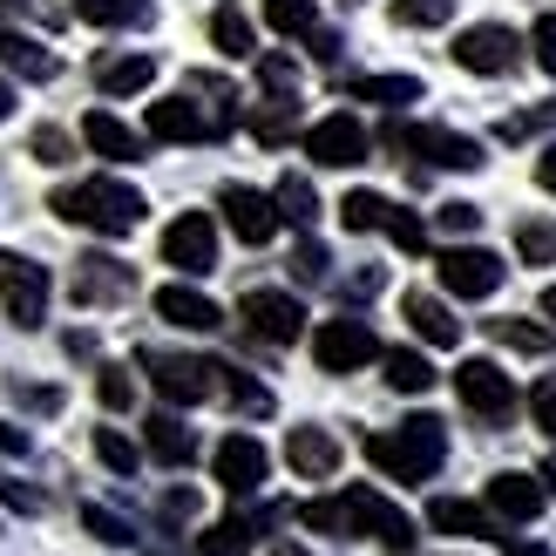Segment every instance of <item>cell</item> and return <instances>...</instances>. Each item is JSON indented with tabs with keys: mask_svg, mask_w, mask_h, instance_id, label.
<instances>
[{
	"mask_svg": "<svg viewBox=\"0 0 556 556\" xmlns=\"http://www.w3.org/2000/svg\"><path fill=\"white\" fill-rule=\"evenodd\" d=\"M48 211L62 217V225H81L96 238H129L136 225H143V198H136L129 184L116 177H89V184H62L48 198Z\"/></svg>",
	"mask_w": 556,
	"mask_h": 556,
	"instance_id": "obj_1",
	"label": "cell"
},
{
	"mask_svg": "<svg viewBox=\"0 0 556 556\" xmlns=\"http://www.w3.org/2000/svg\"><path fill=\"white\" fill-rule=\"evenodd\" d=\"M367 462L387 482H428L434 468L448 462V428H441L434 414H414V421L387 428V434H367Z\"/></svg>",
	"mask_w": 556,
	"mask_h": 556,
	"instance_id": "obj_2",
	"label": "cell"
},
{
	"mask_svg": "<svg viewBox=\"0 0 556 556\" xmlns=\"http://www.w3.org/2000/svg\"><path fill=\"white\" fill-rule=\"evenodd\" d=\"M387 143L434 163V170H482V143L476 136H455V129H434V123H387Z\"/></svg>",
	"mask_w": 556,
	"mask_h": 556,
	"instance_id": "obj_3",
	"label": "cell"
},
{
	"mask_svg": "<svg viewBox=\"0 0 556 556\" xmlns=\"http://www.w3.org/2000/svg\"><path fill=\"white\" fill-rule=\"evenodd\" d=\"M434 271H441V286H448L455 299H495L503 278H509V265L495 252H482V244H448V252L434 258Z\"/></svg>",
	"mask_w": 556,
	"mask_h": 556,
	"instance_id": "obj_4",
	"label": "cell"
},
{
	"mask_svg": "<svg viewBox=\"0 0 556 556\" xmlns=\"http://www.w3.org/2000/svg\"><path fill=\"white\" fill-rule=\"evenodd\" d=\"M313 359H319V374H359L367 359H380V340L367 319H326L313 332Z\"/></svg>",
	"mask_w": 556,
	"mask_h": 556,
	"instance_id": "obj_5",
	"label": "cell"
},
{
	"mask_svg": "<svg viewBox=\"0 0 556 556\" xmlns=\"http://www.w3.org/2000/svg\"><path fill=\"white\" fill-rule=\"evenodd\" d=\"M455 394L468 414H482V421H509L516 414V380L495 367V359H462L455 367Z\"/></svg>",
	"mask_w": 556,
	"mask_h": 556,
	"instance_id": "obj_6",
	"label": "cell"
},
{
	"mask_svg": "<svg viewBox=\"0 0 556 556\" xmlns=\"http://www.w3.org/2000/svg\"><path fill=\"white\" fill-rule=\"evenodd\" d=\"M143 374H150V387H156L163 401L190 407V401H204L211 387H217V359H190V353H143Z\"/></svg>",
	"mask_w": 556,
	"mask_h": 556,
	"instance_id": "obj_7",
	"label": "cell"
},
{
	"mask_svg": "<svg viewBox=\"0 0 556 556\" xmlns=\"http://www.w3.org/2000/svg\"><path fill=\"white\" fill-rule=\"evenodd\" d=\"M340 503H346V530H353V536H380V543L394 549V556L414 543V522H407L394 503H387L380 489H346Z\"/></svg>",
	"mask_w": 556,
	"mask_h": 556,
	"instance_id": "obj_8",
	"label": "cell"
},
{
	"mask_svg": "<svg viewBox=\"0 0 556 556\" xmlns=\"http://www.w3.org/2000/svg\"><path fill=\"white\" fill-rule=\"evenodd\" d=\"M163 265H177L184 278H204L217 271V225L204 211H184L170 231H163Z\"/></svg>",
	"mask_w": 556,
	"mask_h": 556,
	"instance_id": "obj_9",
	"label": "cell"
},
{
	"mask_svg": "<svg viewBox=\"0 0 556 556\" xmlns=\"http://www.w3.org/2000/svg\"><path fill=\"white\" fill-rule=\"evenodd\" d=\"M455 62L468 68V75H509L516 62H522V41L509 35V27H495V21H482V27H462L455 35Z\"/></svg>",
	"mask_w": 556,
	"mask_h": 556,
	"instance_id": "obj_10",
	"label": "cell"
},
{
	"mask_svg": "<svg viewBox=\"0 0 556 556\" xmlns=\"http://www.w3.org/2000/svg\"><path fill=\"white\" fill-rule=\"evenodd\" d=\"M0 299H8L14 326H41L48 319V271L21 252H0Z\"/></svg>",
	"mask_w": 556,
	"mask_h": 556,
	"instance_id": "obj_11",
	"label": "cell"
},
{
	"mask_svg": "<svg viewBox=\"0 0 556 556\" xmlns=\"http://www.w3.org/2000/svg\"><path fill=\"white\" fill-rule=\"evenodd\" d=\"M238 319L252 326L265 346H292L299 332H305V305L292 292H244L238 299Z\"/></svg>",
	"mask_w": 556,
	"mask_h": 556,
	"instance_id": "obj_12",
	"label": "cell"
},
{
	"mask_svg": "<svg viewBox=\"0 0 556 556\" xmlns=\"http://www.w3.org/2000/svg\"><path fill=\"white\" fill-rule=\"evenodd\" d=\"M367 129H359V116H326L305 129V156L319 163V170H353V163H367Z\"/></svg>",
	"mask_w": 556,
	"mask_h": 556,
	"instance_id": "obj_13",
	"label": "cell"
},
{
	"mask_svg": "<svg viewBox=\"0 0 556 556\" xmlns=\"http://www.w3.org/2000/svg\"><path fill=\"white\" fill-rule=\"evenodd\" d=\"M217 211H225V225L244 244H271V231L286 225V217H278V198H265V190H252V184H225L217 190Z\"/></svg>",
	"mask_w": 556,
	"mask_h": 556,
	"instance_id": "obj_14",
	"label": "cell"
},
{
	"mask_svg": "<svg viewBox=\"0 0 556 556\" xmlns=\"http://www.w3.org/2000/svg\"><path fill=\"white\" fill-rule=\"evenodd\" d=\"M156 143H217V129H211V116H204V102L198 96H163V102H150V123H143Z\"/></svg>",
	"mask_w": 556,
	"mask_h": 556,
	"instance_id": "obj_15",
	"label": "cell"
},
{
	"mask_svg": "<svg viewBox=\"0 0 556 556\" xmlns=\"http://www.w3.org/2000/svg\"><path fill=\"white\" fill-rule=\"evenodd\" d=\"M211 468H217V482H225L231 495H258V489H265L271 455L258 448L252 434H225V441H217V455H211Z\"/></svg>",
	"mask_w": 556,
	"mask_h": 556,
	"instance_id": "obj_16",
	"label": "cell"
},
{
	"mask_svg": "<svg viewBox=\"0 0 556 556\" xmlns=\"http://www.w3.org/2000/svg\"><path fill=\"white\" fill-rule=\"evenodd\" d=\"M543 503H549L543 476H522V468H503V476L489 482V509L503 516V522H536V516H543Z\"/></svg>",
	"mask_w": 556,
	"mask_h": 556,
	"instance_id": "obj_17",
	"label": "cell"
},
{
	"mask_svg": "<svg viewBox=\"0 0 556 556\" xmlns=\"http://www.w3.org/2000/svg\"><path fill=\"white\" fill-rule=\"evenodd\" d=\"M129 292H136V271L123 258H102V252L75 258V299L81 305H109V299H129Z\"/></svg>",
	"mask_w": 556,
	"mask_h": 556,
	"instance_id": "obj_18",
	"label": "cell"
},
{
	"mask_svg": "<svg viewBox=\"0 0 556 556\" xmlns=\"http://www.w3.org/2000/svg\"><path fill=\"white\" fill-rule=\"evenodd\" d=\"M286 462H292V476L326 482L332 468H340V441H332L326 428H292V434H286Z\"/></svg>",
	"mask_w": 556,
	"mask_h": 556,
	"instance_id": "obj_19",
	"label": "cell"
},
{
	"mask_svg": "<svg viewBox=\"0 0 556 556\" xmlns=\"http://www.w3.org/2000/svg\"><path fill=\"white\" fill-rule=\"evenodd\" d=\"M156 319H170V326H184V332H217V326H225V313H217L198 286H163V292H156Z\"/></svg>",
	"mask_w": 556,
	"mask_h": 556,
	"instance_id": "obj_20",
	"label": "cell"
},
{
	"mask_svg": "<svg viewBox=\"0 0 556 556\" xmlns=\"http://www.w3.org/2000/svg\"><path fill=\"white\" fill-rule=\"evenodd\" d=\"M0 62H8L14 75H27V81H54V75H62V62H54L35 35H21L8 14H0Z\"/></svg>",
	"mask_w": 556,
	"mask_h": 556,
	"instance_id": "obj_21",
	"label": "cell"
},
{
	"mask_svg": "<svg viewBox=\"0 0 556 556\" xmlns=\"http://www.w3.org/2000/svg\"><path fill=\"white\" fill-rule=\"evenodd\" d=\"M81 143H89L96 156H109V163H136V156H143V136H136L129 123H116L109 109H89V116H81Z\"/></svg>",
	"mask_w": 556,
	"mask_h": 556,
	"instance_id": "obj_22",
	"label": "cell"
},
{
	"mask_svg": "<svg viewBox=\"0 0 556 556\" xmlns=\"http://www.w3.org/2000/svg\"><path fill=\"white\" fill-rule=\"evenodd\" d=\"M401 319L421 332L428 346H455V340H462V319H455L434 292H407V299H401Z\"/></svg>",
	"mask_w": 556,
	"mask_h": 556,
	"instance_id": "obj_23",
	"label": "cell"
},
{
	"mask_svg": "<svg viewBox=\"0 0 556 556\" xmlns=\"http://www.w3.org/2000/svg\"><path fill=\"white\" fill-rule=\"evenodd\" d=\"M143 448H150L163 468H184L190 455H198V434H190L177 414H150V421H143Z\"/></svg>",
	"mask_w": 556,
	"mask_h": 556,
	"instance_id": "obj_24",
	"label": "cell"
},
{
	"mask_svg": "<svg viewBox=\"0 0 556 556\" xmlns=\"http://www.w3.org/2000/svg\"><path fill=\"white\" fill-rule=\"evenodd\" d=\"M96 81H102V96H143L156 81V62L150 54H109V62L96 68Z\"/></svg>",
	"mask_w": 556,
	"mask_h": 556,
	"instance_id": "obj_25",
	"label": "cell"
},
{
	"mask_svg": "<svg viewBox=\"0 0 556 556\" xmlns=\"http://www.w3.org/2000/svg\"><path fill=\"white\" fill-rule=\"evenodd\" d=\"M346 96L380 102V109H407V102H421V81L414 75H359V81H346Z\"/></svg>",
	"mask_w": 556,
	"mask_h": 556,
	"instance_id": "obj_26",
	"label": "cell"
},
{
	"mask_svg": "<svg viewBox=\"0 0 556 556\" xmlns=\"http://www.w3.org/2000/svg\"><path fill=\"white\" fill-rule=\"evenodd\" d=\"M428 522H434L441 536H489V509L462 503V495H434V503H428Z\"/></svg>",
	"mask_w": 556,
	"mask_h": 556,
	"instance_id": "obj_27",
	"label": "cell"
},
{
	"mask_svg": "<svg viewBox=\"0 0 556 556\" xmlns=\"http://www.w3.org/2000/svg\"><path fill=\"white\" fill-rule=\"evenodd\" d=\"M75 21H89V27H150L156 8L150 0H75Z\"/></svg>",
	"mask_w": 556,
	"mask_h": 556,
	"instance_id": "obj_28",
	"label": "cell"
},
{
	"mask_svg": "<svg viewBox=\"0 0 556 556\" xmlns=\"http://www.w3.org/2000/svg\"><path fill=\"white\" fill-rule=\"evenodd\" d=\"M184 89H190V96H204V116H211L217 136H231V123H238V89H231L225 75H190Z\"/></svg>",
	"mask_w": 556,
	"mask_h": 556,
	"instance_id": "obj_29",
	"label": "cell"
},
{
	"mask_svg": "<svg viewBox=\"0 0 556 556\" xmlns=\"http://www.w3.org/2000/svg\"><path fill=\"white\" fill-rule=\"evenodd\" d=\"M211 41L231 54V62H252L258 54V35H252V21H244V8H217L211 14Z\"/></svg>",
	"mask_w": 556,
	"mask_h": 556,
	"instance_id": "obj_30",
	"label": "cell"
},
{
	"mask_svg": "<svg viewBox=\"0 0 556 556\" xmlns=\"http://www.w3.org/2000/svg\"><path fill=\"white\" fill-rule=\"evenodd\" d=\"M387 359V387H394V394H428L434 387V367L414 346H394V353H380Z\"/></svg>",
	"mask_w": 556,
	"mask_h": 556,
	"instance_id": "obj_31",
	"label": "cell"
},
{
	"mask_svg": "<svg viewBox=\"0 0 556 556\" xmlns=\"http://www.w3.org/2000/svg\"><path fill=\"white\" fill-rule=\"evenodd\" d=\"M292 123H299V96H265L252 109V136H258V143H286Z\"/></svg>",
	"mask_w": 556,
	"mask_h": 556,
	"instance_id": "obj_32",
	"label": "cell"
},
{
	"mask_svg": "<svg viewBox=\"0 0 556 556\" xmlns=\"http://www.w3.org/2000/svg\"><path fill=\"white\" fill-rule=\"evenodd\" d=\"M387 217H394V204H387L380 190H346V204H340L346 231H387Z\"/></svg>",
	"mask_w": 556,
	"mask_h": 556,
	"instance_id": "obj_33",
	"label": "cell"
},
{
	"mask_svg": "<svg viewBox=\"0 0 556 556\" xmlns=\"http://www.w3.org/2000/svg\"><path fill=\"white\" fill-rule=\"evenodd\" d=\"M271 198H278V217H286V225H299V231L319 217V198H313V184H305V177H286Z\"/></svg>",
	"mask_w": 556,
	"mask_h": 556,
	"instance_id": "obj_34",
	"label": "cell"
},
{
	"mask_svg": "<svg viewBox=\"0 0 556 556\" xmlns=\"http://www.w3.org/2000/svg\"><path fill=\"white\" fill-rule=\"evenodd\" d=\"M96 455H102V468H116V476H136V468H143V448H136L123 428H96Z\"/></svg>",
	"mask_w": 556,
	"mask_h": 556,
	"instance_id": "obj_35",
	"label": "cell"
},
{
	"mask_svg": "<svg viewBox=\"0 0 556 556\" xmlns=\"http://www.w3.org/2000/svg\"><path fill=\"white\" fill-rule=\"evenodd\" d=\"M198 549H204V556H252V530H244V516L211 522V530L198 536Z\"/></svg>",
	"mask_w": 556,
	"mask_h": 556,
	"instance_id": "obj_36",
	"label": "cell"
},
{
	"mask_svg": "<svg viewBox=\"0 0 556 556\" xmlns=\"http://www.w3.org/2000/svg\"><path fill=\"white\" fill-rule=\"evenodd\" d=\"M265 21L278 27V35H313L319 8H313V0H265Z\"/></svg>",
	"mask_w": 556,
	"mask_h": 556,
	"instance_id": "obj_37",
	"label": "cell"
},
{
	"mask_svg": "<svg viewBox=\"0 0 556 556\" xmlns=\"http://www.w3.org/2000/svg\"><path fill=\"white\" fill-rule=\"evenodd\" d=\"M81 530H89L96 543H109V549H129V543H136V530H129V522H123L116 509H102V503L81 509Z\"/></svg>",
	"mask_w": 556,
	"mask_h": 556,
	"instance_id": "obj_38",
	"label": "cell"
},
{
	"mask_svg": "<svg viewBox=\"0 0 556 556\" xmlns=\"http://www.w3.org/2000/svg\"><path fill=\"white\" fill-rule=\"evenodd\" d=\"M394 21L401 27H448L455 21V0H394Z\"/></svg>",
	"mask_w": 556,
	"mask_h": 556,
	"instance_id": "obj_39",
	"label": "cell"
},
{
	"mask_svg": "<svg viewBox=\"0 0 556 556\" xmlns=\"http://www.w3.org/2000/svg\"><path fill=\"white\" fill-rule=\"evenodd\" d=\"M258 81H265V96H299V62L292 54H258Z\"/></svg>",
	"mask_w": 556,
	"mask_h": 556,
	"instance_id": "obj_40",
	"label": "cell"
},
{
	"mask_svg": "<svg viewBox=\"0 0 556 556\" xmlns=\"http://www.w3.org/2000/svg\"><path fill=\"white\" fill-rule=\"evenodd\" d=\"M217 387H225V394L244 407V414H271V394H265V387L258 380H244L238 367H217Z\"/></svg>",
	"mask_w": 556,
	"mask_h": 556,
	"instance_id": "obj_41",
	"label": "cell"
},
{
	"mask_svg": "<svg viewBox=\"0 0 556 556\" xmlns=\"http://www.w3.org/2000/svg\"><path fill=\"white\" fill-rule=\"evenodd\" d=\"M516 252H522V265H549L556 258V225H516Z\"/></svg>",
	"mask_w": 556,
	"mask_h": 556,
	"instance_id": "obj_42",
	"label": "cell"
},
{
	"mask_svg": "<svg viewBox=\"0 0 556 556\" xmlns=\"http://www.w3.org/2000/svg\"><path fill=\"white\" fill-rule=\"evenodd\" d=\"M96 394H102V407H109V414L136 407V380H129V367H102V374H96Z\"/></svg>",
	"mask_w": 556,
	"mask_h": 556,
	"instance_id": "obj_43",
	"label": "cell"
},
{
	"mask_svg": "<svg viewBox=\"0 0 556 556\" xmlns=\"http://www.w3.org/2000/svg\"><path fill=\"white\" fill-rule=\"evenodd\" d=\"M543 129H556V102H543V109H522V116H503V143H522V136H543Z\"/></svg>",
	"mask_w": 556,
	"mask_h": 556,
	"instance_id": "obj_44",
	"label": "cell"
},
{
	"mask_svg": "<svg viewBox=\"0 0 556 556\" xmlns=\"http://www.w3.org/2000/svg\"><path fill=\"white\" fill-rule=\"evenodd\" d=\"M489 332H495L503 346H522V353H543V346H549V332L530 326V319H489Z\"/></svg>",
	"mask_w": 556,
	"mask_h": 556,
	"instance_id": "obj_45",
	"label": "cell"
},
{
	"mask_svg": "<svg viewBox=\"0 0 556 556\" xmlns=\"http://www.w3.org/2000/svg\"><path fill=\"white\" fill-rule=\"evenodd\" d=\"M387 238H394L401 252H414V258L428 252V225H421V217H414V211H401V204H394V217H387Z\"/></svg>",
	"mask_w": 556,
	"mask_h": 556,
	"instance_id": "obj_46",
	"label": "cell"
},
{
	"mask_svg": "<svg viewBox=\"0 0 556 556\" xmlns=\"http://www.w3.org/2000/svg\"><path fill=\"white\" fill-rule=\"evenodd\" d=\"M299 522H305V530H326V536H353L346 530V503H305Z\"/></svg>",
	"mask_w": 556,
	"mask_h": 556,
	"instance_id": "obj_47",
	"label": "cell"
},
{
	"mask_svg": "<svg viewBox=\"0 0 556 556\" xmlns=\"http://www.w3.org/2000/svg\"><path fill=\"white\" fill-rule=\"evenodd\" d=\"M27 156H35V163H68L75 143H68L62 129H35V136H27Z\"/></svg>",
	"mask_w": 556,
	"mask_h": 556,
	"instance_id": "obj_48",
	"label": "cell"
},
{
	"mask_svg": "<svg viewBox=\"0 0 556 556\" xmlns=\"http://www.w3.org/2000/svg\"><path fill=\"white\" fill-rule=\"evenodd\" d=\"M530 414H536L543 434H556V374H543V380L530 387Z\"/></svg>",
	"mask_w": 556,
	"mask_h": 556,
	"instance_id": "obj_49",
	"label": "cell"
},
{
	"mask_svg": "<svg viewBox=\"0 0 556 556\" xmlns=\"http://www.w3.org/2000/svg\"><path fill=\"white\" fill-rule=\"evenodd\" d=\"M292 271L305 278V286H319V278H326V244H313V238H305L299 252H292Z\"/></svg>",
	"mask_w": 556,
	"mask_h": 556,
	"instance_id": "obj_50",
	"label": "cell"
},
{
	"mask_svg": "<svg viewBox=\"0 0 556 556\" xmlns=\"http://www.w3.org/2000/svg\"><path fill=\"white\" fill-rule=\"evenodd\" d=\"M434 217H441V231H455V238H462V231H476V225H482V211H476V204H441Z\"/></svg>",
	"mask_w": 556,
	"mask_h": 556,
	"instance_id": "obj_51",
	"label": "cell"
},
{
	"mask_svg": "<svg viewBox=\"0 0 556 556\" xmlns=\"http://www.w3.org/2000/svg\"><path fill=\"white\" fill-rule=\"evenodd\" d=\"M0 503L21 509V516H41V495H35V489H21L14 476H0Z\"/></svg>",
	"mask_w": 556,
	"mask_h": 556,
	"instance_id": "obj_52",
	"label": "cell"
},
{
	"mask_svg": "<svg viewBox=\"0 0 556 556\" xmlns=\"http://www.w3.org/2000/svg\"><path fill=\"white\" fill-rule=\"evenodd\" d=\"M530 48H536V62H543L549 75H556V14H543V21H536V35H530Z\"/></svg>",
	"mask_w": 556,
	"mask_h": 556,
	"instance_id": "obj_53",
	"label": "cell"
},
{
	"mask_svg": "<svg viewBox=\"0 0 556 556\" xmlns=\"http://www.w3.org/2000/svg\"><path fill=\"white\" fill-rule=\"evenodd\" d=\"M163 516H170V522H190V516H198V489H170V495H163Z\"/></svg>",
	"mask_w": 556,
	"mask_h": 556,
	"instance_id": "obj_54",
	"label": "cell"
},
{
	"mask_svg": "<svg viewBox=\"0 0 556 556\" xmlns=\"http://www.w3.org/2000/svg\"><path fill=\"white\" fill-rule=\"evenodd\" d=\"M380 286H387V278H380V265H367V271H353V278H346V299H374Z\"/></svg>",
	"mask_w": 556,
	"mask_h": 556,
	"instance_id": "obj_55",
	"label": "cell"
},
{
	"mask_svg": "<svg viewBox=\"0 0 556 556\" xmlns=\"http://www.w3.org/2000/svg\"><path fill=\"white\" fill-rule=\"evenodd\" d=\"M21 401H27V407H41V414L62 407V394H54V387H21Z\"/></svg>",
	"mask_w": 556,
	"mask_h": 556,
	"instance_id": "obj_56",
	"label": "cell"
},
{
	"mask_svg": "<svg viewBox=\"0 0 556 556\" xmlns=\"http://www.w3.org/2000/svg\"><path fill=\"white\" fill-rule=\"evenodd\" d=\"M0 455H27V434L14 421H0Z\"/></svg>",
	"mask_w": 556,
	"mask_h": 556,
	"instance_id": "obj_57",
	"label": "cell"
},
{
	"mask_svg": "<svg viewBox=\"0 0 556 556\" xmlns=\"http://www.w3.org/2000/svg\"><path fill=\"white\" fill-rule=\"evenodd\" d=\"M313 54H319V62H332V54H340V35H332V27H313Z\"/></svg>",
	"mask_w": 556,
	"mask_h": 556,
	"instance_id": "obj_58",
	"label": "cell"
},
{
	"mask_svg": "<svg viewBox=\"0 0 556 556\" xmlns=\"http://www.w3.org/2000/svg\"><path fill=\"white\" fill-rule=\"evenodd\" d=\"M536 184H543L549 198H556V150H543V163H536Z\"/></svg>",
	"mask_w": 556,
	"mask_h": 556,
	"instance_id": "obj_59",
	"label": "cell"
},
{
	"mask_svg": "<svg viewBox=\"0 0 556 556\" xmlns=\"http://www.w3.org/2000/svg\"><path fill=\"white\" fill-rule=\"evenodd\" d=\"M14 116V89H8V81H0V123H8Z\"/></svg>",
	"mask_w": 556,
	"mask_h": 556,
	"instance_id": "obj_60",
	"label": "cell"
},
{
	"mask_svg": "<svg viewBox=\"0 0 556 556\" xmlns=\"http://www.w3.org/2000/svg\"><path fill=\"white\" fill-rule=\"evenodd\" d=\"M543 489H549V495H556V455H549V462H543Z\"/></svg>",
	"mask_w": 556,
	"mask_h": 556,
	"instance_id": "obj_61",
	"label": "cell"
},
{
	"mask_svg": "<svg viewBox=\"0 0 556 556\" xmlns=\"http://www.w3.org/2000/svg\"><path fill=\"white\" fill-rule=\"evenodd\" d=\"M509 556H549V549H536V543H509Z\"/></svg>",
	"mask_w": 556,
	"mask_h": 556,
	"instance_id": "obj_62",
	"label": "cell"
},
{
	"mask_svg": "<svg viewBox=\"0 0 556 556\" xmlns=\"http://www.w3.org/2000/svg\"><path fill=\"white\" fill-rule=\"evenodd\" d=\"M543 313H549V319H556V286H549V292H543Z\"/></svg>",
	"mask_w": 556,
	"mask_h": 556,
	"instance_id": "obj_63",
	"label": "cell"
},
{
	"mask_svg": "<svg viewBox=\"0 0 556 556\" xmlns=\"http://www.w3.org/2000/svg\"><path fill=\"white\" fill-rule=\"evenodd\" d=\"M271 556H305V549H292V543H286V549H271Z\"/></svg>",
	"mask_w": 556,
	"mask_h": 556,
	"instance_id": "obj_64",
	"label": "cell"
}]
</instances>
